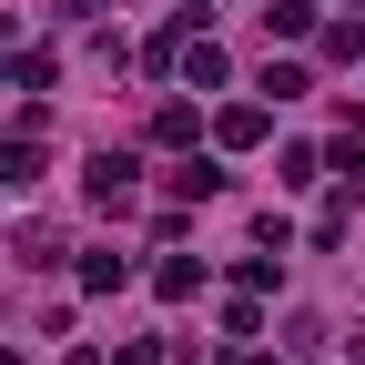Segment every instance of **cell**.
I'll list each match as a JSON object with an SVG mask.
<instances>
[{"label":"cell","instance_id":"obj_2","mask_svg":"<svg viewBox=\"0 0 365 365\" xmlns=\"http://www.w3.org/2000/svg\"><path fill=\"white\" fill-rule=\"evenodd\" d=\"M264 21H274V31H304V21H314V0H274Z\"/></svg>","mask_w":365,"mask_h":365},{"label":"cell","instance_id":"obj_1","mask_svg":"<svg viewBox=\"0 0 365 365\" xmlns=\"http://www.w3.org/2000/svg\"><path fill=\"white\" fill-rule=\"evenodd\" d=\"M81 284H91V294H112V284H132V264H122V254H91V264H81Z\"/></svg>","mask_w":365,"mask_h":365}]
</instances>
